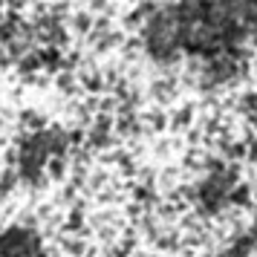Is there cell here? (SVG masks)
Wrapping results in <instances>:
<instances>
[{
	"label": "cell",
	"mask_w": 257,
	"mask_h": 257,
	"mask_svg": "<svg viewBox=\"0 0 257 257\" xmlns=\"http://www.w3.org/2000/svg\"><path fill=\"white\" fill-rule=\"evenodd\" d=\"M64 174V168H61V162L58 159H52V176H61Z\"/></svg>",
	"instance_id": "1"
}]
</instances>
